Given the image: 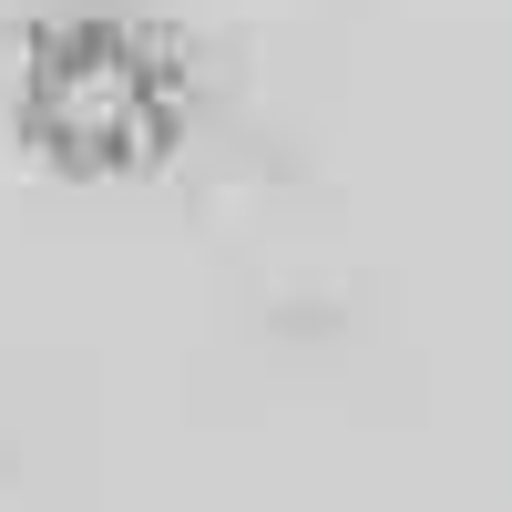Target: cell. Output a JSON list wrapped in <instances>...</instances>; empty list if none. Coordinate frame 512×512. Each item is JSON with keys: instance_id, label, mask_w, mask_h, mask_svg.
Masks as SVG:
<instances>
[{"instance_id": "1", "label": "cell", "mask_w": 512, "mask_h": 512, "mask_svg": "<svg viewBox=\"0 0 512 512\" xmlns=\"http://www.w3.org/2000/svg\"><path fill=\"white\" fill-rule=\"evenodd\" d=\"M21 134L62 175H144L185 134V62L113 11L52 21L21 52Z\"/></svg>"}]
</instances>
